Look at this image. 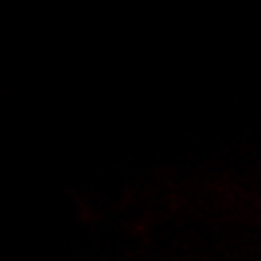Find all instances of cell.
I'll return each instance as SVG.
<instances>
[]
</instances>
